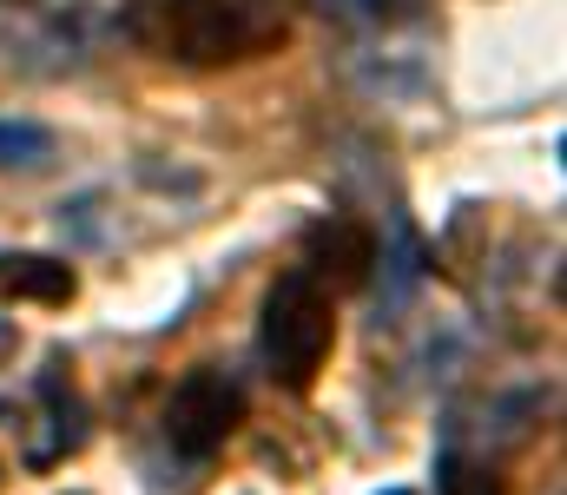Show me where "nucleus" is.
<instances>
[{
    "mask_svg": "<svg viewBox=\"0 0 567 495\" xmlns=\"http://www.w3.org/2000/svg\"><path fill=\"white\" fill-rule=\"evenodd\" d=\"M133 40L178 66H238L284 40L278 0H140Z\"/></svg>",
    "mask_w": 567,
    "mask_h": 495,
    "instance_id": "nucleus-1",
    "label": "nucleus"
},
{
    "mask_svg": "<svg viewBox=\"0 0 567 495\" xmlns=\"http://www.w3.org/2000/svg\"><path fill=\"white\" fill-rule=\"evenodd\" d=\"M258 350H265L271 377H278L290 396H303V390L323 377V363H330V350H337V311H330V291H323L310 271H284L278 285L265 291Z\"/></svg>",
    "mask_w": 567,
    "mask_h": 495,
    "instance_id": "nucleus-2",
    "label": "nucleus"
},
{
    "mask_svg": "<svg viewBox=\"0 0 567 495\" xmlns=\"http://www.w3.org/2000/svg\"><path fill=\"white\" fill-rule=\"evenodd\" d=\"M238 423H245V390H238L225 370H212V363L185 370L178 390L165 396V436H172V450L192 456V463L218 456V450L238 436Z\"/></svg>",
    "mask_w": 567,
    "mask_h": 495,
    "instance_id": "nucleus-3",
    "label": "nucleus"
},
{
    "mask_svg": "<svg viewBox=\"0 0 567 495\" xmlns=\"http://www.w3.org/2000/svg\"><path fill=\"white\" fill-rule=\"evenodd\" d=\"M303 265L323 291H357L370 285V265H377V231L363 218H317L303 231Z\"/></svg>",
    "mask_w": 567,
    "mask_h": 495,
    "instance_id": "nucleus-4",
    "label": "nucleus"
},
{
    "mask_svg": "<svg viewBox=\"0 0 567 495\" xmlns=\"http://www.w3.org/2000/svg\"><path fill=\"white\" fill-rule=\"evenodd\" d=\"M0 298H33V305H66V298H73V265H60V258H40V251H20V258H0Z\"/></svg>",
    "mask_w": 567,
    "mask_h": 495,
    "instance_id": "nucleus-5",
    "label": "nucleus"
},
{
    "mask_svg": "<svg viewBox=\"0 0 567 495\" xmlns=\"http://www.w3.org/2000/svg\"><path fill=\"white\" fill-rule=\"evenodd\" d=\"M435 495H508V489L488 463H468V456L449 450V456H435Z\"/></svg>",
    "mask_w": 567,
    "mask_h": 495,
    "instance_id": "nucleus-6",
    "label": "nucleus"
},
{
    "mask_svg": "<svg viewBox=\"0 0 567 495\" xmlns=\"http://www.w3.org/2000/svg\"><path fill=\"white\" fill-rule=\"evenodd\" d=\"M53 153V133L40 120H0V165H40Z\"/></svg>",
    "mask_w": 567,
    "mask_h": 495,
    "instance_id": "nucleus-7",
    "label": "nucleus"
},
{
    "mask_svg": "<svg viewBox=\"0 0 567 495\" xmlns=\"http://www.w3.org/2000/svg\"><path fill=\"white\" fill-rule=\"evenodd\" d=\"M13 343H20V337H13V324H7V318H0V357H7Z\"/></svg>",
    "mask_w": 567,
    "mask_h": 495,
    "instance_id": "nucleus-8",
    "label": "nucleus"
},
{
    "mask_svg": "<svg viewBox=\"0 0 567 495\" xmlns=\"http://www.w3.org/2000/svg\"><path fill=\"white\" fill-rule=\"evenodd\" d=\"M383 495H416V489H383Z\"/></svg>",
    "mask_w": 567,
    "mask_h": 495,
    "instance_id": "nucleus-9",
    "label": "nucleus"
}]
</instances>
